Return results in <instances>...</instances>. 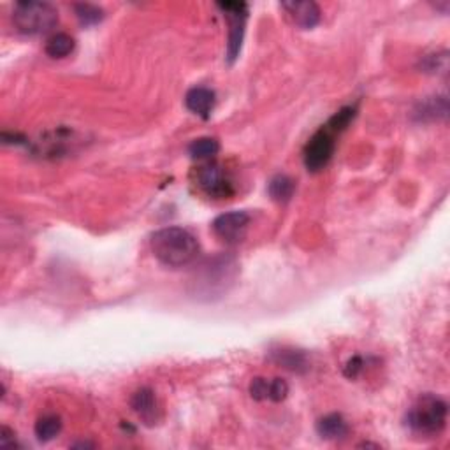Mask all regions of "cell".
Listing matches in <instances>:
<instances>
[{"label": "cell", "instance_id": "6da1fadb", "mask_svg": "<svg viewBox=\"0 0 450 450\" xmlns=\"http://www.w3.org/2000/svg\"><path fill=\"white\" fill-rule=\"evenodd\" d=\"M150 245L155 259L167 267L187 266L199 253L197 238L183 227H164L153 232Z\"/></svg>", "mask_w": 450, "mask_h": 450}, {"label": "cell", "instance_id": "7a4b0ae2", "mask_svg": "<svg viewBox=\"0 0 450 450\" xmlns=\"http://www.w3.org/2000/svg\"><path fill=\"white\" fill-rule=\"evenodd\" d=\"M449 407L442 398L426 394L415 401L407 414V424L412 431L422 436H438L447 424Z\"/></svg>", "mask_w": 450, "mask_h": 450}, {"label": "cell", "instance_id": "3957f363", "mask_svg": "<svg viewBox=\"0 0 450 450\" xmlns=\"http://www.w3.org/2000/svg\"><path fill=\"white\" fill-rule=\"evenodd\" d=\"M58 11L50 2L22 0L13 9V23L16 29L27 36H41L57 25Z\"/></svg>", "mask_w": 450, "mask_h": 450}, {"label": "cell", "instance_id": "277c9868", "mask_svg": "<svg viewBox=\"0 0 450 450\" xmlns=\"http://www.w3.org/2000/svg\"><path fill=\"white\" fill-rule=\"evenodd\" d=\"M338 130L332 129L329 123H324L314 136L310 137V141L304 146L303 160L304 166L311 173L322 171L329 164V160L332 159L336 150V136Z\"/></svg>", "mask_w": 450, "mask_h": 450}, {"label": "cell", "instance_id": "5b68a950", "mask_svg": "<svg viewBox=\"0 0 450 450\" xmlns=\"http://www.w3.org/2000/svg\"><path fill=\"white\" fill-rule=\"evenodd\" d=\"M195 185L213 199H227L234 195V183L231 176L220 164L206 162L194 173Z\"/></svg>", "mask_w": 450, "mask_h": 450}, {"label": "cell", "instance_id": "8992f818", "mask_svg": "<svg viewBox=\"0 0 450 450\" xmlns=\"http://www.w3.org/2000/svg\"><path fill=\"white\" fill-rule=\"evenodd\" d=\"M218 8L222 9L223 16L229 22L227 60L232 64L241 51L246 20H248V4H245V2H218Z\"/></svg>", "mask_w": 450, "mask_h": 450}, {"label": "cell", "instance_id": "52a82bcc", "mask_svg": "<svg viewBox=\"0 0 450 450\" xmlns=\"http://www.w3.org/2000/svg\"><path fill=\"white\" fill-rule=\"evenodd\" d=\"M250 225V215L246 211H229L213 220V231L222 241L239 243L246 236Z\"/></svg>", "mask_w": 450, "mask_h": 450}, {"label": "cell", "instance_id": "ba28073f", "mask_svg": "<svg viewBox=\"0 0 450 450\" xmlns=\"http://www.w3.org/2000/svg\"><path fill=\"white\" fill-rule=\"evenodd\" d=\"M281 8L301 29H314L321 22V8L311 0H290V2H283Z\"/></svg>", "mask_w": 450, "mask_h": 450}, {"label": "cell", "instance_id": "9c48e42d", "mask_svg": "<svg viewBox=\"0 0 450 450\" xmlns=\"http://www.w3.org/2000/svg\"><path fill=\"white\" fill-rule=\"evenodd\" d=\"M185 106L194 115L201 118H209L213 108H215V92L206 87H194L185 95Z\"/></svg>", "mask_w": 450, "mask_h": 450}, {"label": "cell", "instance_id": "30bf717a", "mask_svg": "<svg viewBox=\"0 0 450 450\" xmlns=\"http://www.w3.org/2000/svg\"><path fill=\"white\" fill-rule=\"evenodd\" d=\"M130 407H132V410L136 412L143 421L152 422L157 414L155 394H153L152 389L143 387V389L136 391V393L132 394V398H130Z\"/></svg>", "mask_w": 450, "mask_h": 450}, {"label": "cell", "instance_id": "8fae6325", "mask_svg": "<svg viewBox=\"0 0 450 450\" xmlns=\"http://www.w3.org/2000/svg\"><path fill=\"white\" fill-rule=\"evenodd\" d=\"M317 433L325 440H342L349 435V424L339 414H329L317 422Z\"/></svg>", "mask_w": 450, "mask_h": 450}, {"label": "cell", "instance_id": "7c38bea8", "mask_svg": "<svg viewBox=\"0 0 450 450\" xmlns=\"http://www.w3.org/2000/svg\"><path fill=\"white\" fill-rule=\"evenodd\" d=\"M273 360L276 364H281L283 367L290 371H307L308 370V359L301 350H292V349H281L273 352Z\"/></svg>", "mask_w": 450, "mask_h": 450}, {"label": "cell", "instance_id": "4fadbf2b", "mask_svg": "<svg viewBox=\"0 0 450 450\" xmlns=\"http://www.w3.org/2000/svg\"><path fill=\"white\" fill-rule=\"evenodd\" d=\"M295 183L287 174H276L267 185V192L276 202H287L294 195Z\"/></svg>", "mask_w": 450, "mask_h": 450}, {"label": "cell", "instance_id": "5bb4252c", "mask_svg": "<svg viewBox=\"0 0 450 450\" xmlns=\"http://www.w3.org/2000/svg\"><path fill=\"white\" fill-rule=\"evenodd\" d=\"M44 50H46L48 57L64 58L67 57V55H71L72 50H74V39H72L69 34L57 32L48 39L46 48H44Z\"/></svg>", "mask_w": 450, "mask_h": 450}, {"label": "cell", "instance_id": "9a60e30c", "mask_svg": "<svg viewBox=\"0 0 450 450\" xmlns=\"http://www.w3.org/2000/svg\"><path fill=\"white\" fill-rule=\"evenodd\" d=\"M62 431V419L58 415H43L36 422V436L39 442H51Z\"/></svg>", "mask_w": 450, "mask_h": 450}, {"label": "cell", "instance_id": "2e32d148", "mask_svg": "<svg viewBox=\"0 0 450 450\" xmlns=\"http://www.w3.org/2000/svg\"><path fill=\"white\" fill-rule=\"evenodd\" d=\"M220 144L218 141L213 139V137H199V139L192 141L190 146H188V153H190L192 159L206 160L213 159V157L218 153Z\"/></svg>", "mask_w": 450, "mask_h": 450}, {"label": "cell", "instance_id": "e0dca14e", "mask_svg": "<svg viewBox=\"0 0 450 450\" xmlns=\"http://www.w3.org/2000/svg\"><path fill=\"white\" fill-rule=\"evenodd\" d=\"M447 113H449V104H447V97L443 95V97H431L422 102L417 115L421 116L422 120H438L445 118Z\"/></svg>", "mask_w": 450, "mask_h": 450}, {"label": "cell", "instance_id": "ac0fdd59", "mask_svg": "<svg viewBox=\"0 0 450 450\" xmlns=\"http://www.w3.org/2000/svg\"><path fill=\"white\" fill-rule=\"evenodd\" d=\"M74 9H76L78 20L87 27L99 23L102 20V16H104V11L95 4H76Z\"/></svg>", "mask_w": 450, "mask_h": 450}, {"label": "cell", "instance_id": "d6986e66", "mask_svg": "<svg viewBox=\"0 0 450 450\" xmlns=\"http://www.w3.org/2000/svg\"><path fill=\"white\" fill-rule=\"evenodd\" d=\"M287 394H288V386L285 380L281 379L269 380V384H267V400L274 401V403H280V401H283L285 398H287Z\"/></svg>", "mask_w": 450, "mask_h": 450}, {"label": "cell", "instance_id": "ffe728a7", "mask_svg": "<svg viewBox=\"0 0 450 450\" xmlns=\"http://www.w3.org/2000/svg\"><path fill=\"white\" fill-rule=\"evenodd\" d=\"M267 384L269 380L267 379H253L252 384H250V394H252L253 400L264 401L267 400Z\"/></svg>", "mask_w": 450, "mask_h": 450}, {"label": "cell", "instance_id": "44dd1931", "mask_svg": "<svg viewBox=\"0 0 450 450\" xmlns=\"http://www.w3.org/2000/svg\"><path fill=\"white\" fill-rule=\"evenodd\" d=\"M424 69H426V72H438V71L445 72V69H447V53H443V55H429V57L426 58Z\"/></svg>", "mask_w": 450, "mask_h": 450}, {"label": "cell", "instance_id": "7402d4cb", "mask_svg": "<svg viewBox=\"0 0 450 450\" xmlns=\"http://www.w3.org/2000/svg\"><path fill=\"white\" fill-rule=\"evenodd\" d=\"M363 366H364L363 357H359V356L352 357V359H350L349 363H346L345 374H346V377H349V379H356L357 374H359L360 371H363Z\"/></svg>", "mask_w": 450, "mask_h": 450}, {"label": "cell", "instance_id": "603a6c76", "mask_svg": "<svg viewBox=\"0 0 450 450\" xmlns=\"http://www.w3.org/2000/svg\"><path fill=\"white\" fill-rule=\"evenodd\" d=\"M0 445L2 447H15L16 440H15V433L11 431L9 428H2V433H0Z\"/></svg>", "mask_w": 450, "mask_h": 450}, {"label": "cell", "instance_id": "cb8c5ba5", "mask_svg": "<svg viewBox=\"0 0 450 450\" xmlns=\"http://www.w3.org/2000/svg\"><path fill=\"white\" fill-rule=\"evenodd\" d=\"M72 447H94V445H92V443H76V445H72Z\"/></svg>", "mask_w": 450, "mask_h": 450}]
</instances>
